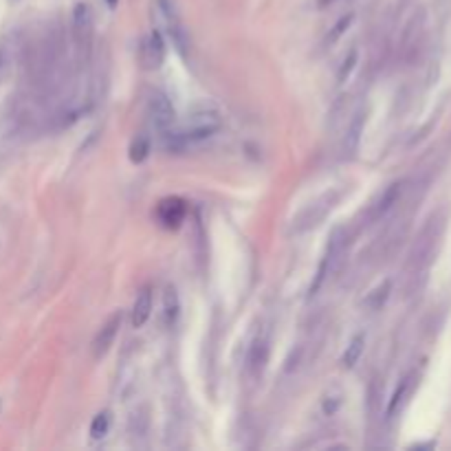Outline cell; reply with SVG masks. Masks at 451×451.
I'll return each mask as SVG.
<instances>
[{
  "label": "cell",
  "mask_w": 451,
  "mask_h": 451,
  "mask_svg": "<svg viewBox=\"0 0 451 451\" xmlns=\"http://www.w3.org/2000/svg\"><path fill=\"white\" fill-rule=\"evenodd\" d=\"M157 7L163 13L165 25H168V33H170L174 46L178 48V53L185 55L188 53V46H190V36H188L185 27H183V22L178 20V15L174 11V5L170 3V0H157Z\"/></svg>",
  "instance_id": "6da1fadb"
},
{
  "label": "cell",
  "mask_w": 451,
  "mask_h": 451,
  "mask_svg": "<svg viewBox=\"0 0 451 451\" xmlns=\"http://www.w3.org/2000/svg\"><path fill=\"white\" fill-rule=\"evenodd\" d=\"M148 110H150V119L152 124L161 130V132H168L176 119V112L174 106L168 99V95L163 93H152L150 95V102H148Z\"/></svg>",
  "instance_id": "7a4b0ae2"
},
{
  "label": "cell",
  "mask_w": 451,
  "mask_h": 451,
  "mask_svg": "<svg viewBox=\"0 0 451 451\" xmlns=\"http://www.w3.org/2000/svg\"><path fill=\"white\" fill-rule=\"evenodd\" d=\"M122 322H124V313L117 311V313H112L108 317L106 324L97 330V335L93 339V357L95 359H102L110 350V346H112V341L117 337V332H119V328H122Z\"/></svg>",
  "instance_id": "3957f363"
},
{
  "label": "cell",
  "mask_w": 451,
  "mask_h": 451,
  "mask_svg": "<svg viewBox=\"0 0 451 451\" xmlns=\"http://www.w3.org/2000/svg\"><path fill=\"white\" fill-rule=\"evenodd\" d=\"M185 203H183L181 198H165L161 200V205L157 209V216H159V221L165 225V227H178L183 223V218H185Z\"/></svg>",
  "instance_id": "277c9868"
},
{
  "label": "cell",
  "mask_w": 451,
  "mask_h": 451,
  "mask_svg": "<svg viewBox=\"0 0 451 451\" xmlns=\"http://www.w3.org/2000/svg\"><path fill=\"white\" fill-rule=\"evenodd\" d=\"M141 58H143L145 69H159V66L163 64V60H165V42H163L159 31H152L148 36V40L143 44V55Z\"/></svg>",
  "instance_id": "5b68a950"
},
{
  "label": "cell",
  "mask_w": 451,
  "mask_h": 451,
  "mask_svg": "<svg viewBox=\"0 0 451 451\" xmlns=\"http://www.w3.org/2000/svg\"><path fill=\"white\" fill-rule=\"evenodd\" d=\"M150 315H152V291L148 287L141 289V293L137 295L135 304H132V315H130V322L135 328H141L148 320Z\"/></svg>",
  "instance_id": "8992f818"
},
{
  "label": "cell",
  "mask_w": 451,
  "mask_h": 451,
  "mask_svg": "<svg viewBox=\"0 0 451 451\" xmlns=\"http://www.w3.org/2000/svg\"><path fill=\"white\" fill-rule=\"evenodd\" d=\"M361 132H363V112H357L355 119L350 122V126H348V135H346V143H344V148H346L348 155H353L355 150L359 148Z\"/></svg>",
  "instance_id": "52a82bcc"
},
{
  "label": "cell",
  "mask_w": 451,
  "mask_h": 451,
  "mask_svg": "<svg viewBox=\"0 0 451 451\" xmlns=\"http://www.w3.org/2000/svg\"><path fill=\"white\" fill-rule=\"evenodd\" d=\"M363 348H365V335H357L353 341L348 344V348H346V353H344V357H341V365L344 367H355L357 365V361L361 359V355H363Z\"/></svg>",
  "instance_id": "ba28073f"
},
{
  "label": "cell",
  "mask_w": 451,
  "mask_h": 451,
  "mask_svg": "<svg viewBox=\"0 0 451 451\" xmlns=\"http://www.w3.org/2000/svg\"><path fill=\"white\" fill-rule=\"evenodd\" d=\"M163 315H165V324L172 326L178 317V295H176V289L174 287H168L165 289V295H163Z\"/></svg>",
  "instance_id": "9c48e42d"
},
{
  "label": "cell",
  "mask_w": 451,
  "mask_h": 451,
  "mask_svg": "<svg viewBox=\"0 0 451 451\" xmlns=\"http://www.w3.org/2000/svg\"><path fill=\"white\" fill-rule=\"evenodd\" d=\"M108 429H110V412H99L91 423V436L95 440H102L106 438Z\"/></svg>",
  "instance_id": "30bf717a"
},
{
  "label": "cell",
  "mask_w": 451,
  "mask_h": 451,
  "mask_svg": "<svg viewBox=\"0 0 451 451\" xmlns=\"http://www.w3.org/2000/svg\"><path fill=\"white\" fill-rule=\"evenodd\" d=\"M264 361H266V341L258 339L251 348V353H249V365L254 367V372H260Z\"/></svg>",
  "instance_id": "8fae6325"
},
{
  "label": "cell",
  "mask_w": 451,
  "mask_h": 451,
  "mask_svg": "<svg viewBox=\"0 0 451 451\" xmlns=\"http://www.w3.org/2000/svg\"><path fill=\"white\" fill-rule=\"evenodd\" d=\"M150 155V141L145 137H137L130 145V161L132 163H143Z\"/></svg>",
  "instance_id": "7c38bea8"
},
{
  "label": "cell",
  "mask_w": 451,
  "mask_h": 451,
  "mask_svg": "<svg viewBox=\"0 0 451 451\" xmlns=\"http://www.w3.org/2000/svg\"><path fill=\"white\" fill-rule=\"evenodd\" d=\"M398 188H400V185H392L386 194H383V198L379 200V205L374 207V218H381L383 214H388V209L396 203V198H398Z\"/></svg>",
  "instance_id": "4fadbf2b"
},
{
  "label": "cell",
  "mask_w": 451,
  "mask_h": 451,
  "mask_svg": "<svg viewBox=\"0 0 451 451\" xmlns=\"http://www.w3.org/2000/svg\"><path fill=\"white\" fill-rule=\"evenodd\" d=\"M73 18H75V29H77V31L89 29V27H91V9H89V5H84V3L75 5Z\"/></svg>",
  "instance_id": "5bb4252c"
},
{
  "label": "cell",
  "mask_w": 451,
  "mask_h": 451,
  "mask_svg": "<svg viewBox=\"0 0 451 451\" xmlns=\"http://www.w3.org/2000/svg\"><path fill=\"white\" fill-rule=\"evenodd\" d=\"M357 60H359V53H357V48H353V51L348 53V58L344 60L341 69H339V75H337V79H339V81H346V79H348V75L353 73V69H355Z\"/></svg>",
  "instance_id": "9a60e30c"
},
{
  "label": "cell",
  "mask_w": 451,
  "mask_h": 451,
  "mask_svg": "<svg viewBox=\"0 0 451 451\" xmlns=\"http://www.w3.org/2000/svg\"><path fill=\"white\" fill-rule=\"evenodd\" d=\"M353 20H355V15H353V13L344 15V18L335 25V29H332V33L328 36V42H330V44H332V42H337V38H339V36H344L346 29H348L350 25H353Z\"/></svg>",
  "instance_id": "2e32d148"
},
{
  "label": "cell",
  "mask_w": 451,
  "mask_h": 451,
  "mask_svg": "<svg viewBox=\"0 0 451 451\" xmlns=\"http://www.w3.org/2000/svg\"><path fill=\"white\" fill-rule=\"evenodd\" d=\"M407 388H410V379H403V383H400V386L396 388V392H394V396H392V403H390V407H388V414H390V416L398 410V405H400V400H403Z\"/></svg>",
  "instance_id": "e0dca14e"
},
{
  "label": "cell",
  "mask_w": 451,
  "mask_h": 451,
  "mask_svg": "<svg viewBox=\"0 0 451 451\" xmlns=\"http://www.w3.org/2000/svg\"><path fill=\"white\" fill-rule=\"evenodd\" d=\"M388 291H390V282H386V284H383V287H379V289H377V291H374V293L370 295V297H377V302H372L370 306H372V308H379V306H381L383 302H386V297H388ZM370 297H367V299H370Z\"/></svg>",
  "instance_id": "ac0fdd59"
},
{
  "label": "cell",
  "mask_w": 451,
  "mask_h": 451,
  "mask_svg": "<svg viewBox=\"0 0 451 451\" xmlns=\"http://www.w3.org/2000/svg\"><path fill=\"white\" fill-rule=\"evenodd\" d=\"M335 3H337V0H317V5H320V7H330Z\"/></svg>",
  "instance_id": "d6986e66"
},
{
  "label": "cell",
  "mask_w": 451,
  "mask_h": 451,
  "mask_svg": "<svg viewBox=\"0 0 451 451\" xmlns=\"http://www.w3.org/2000/svg\"><path fill=\"white\" fill-rule=\"evenodd\" d=\"M106 3H108V7H112V9H115V7H117V3H119V0H106Z\"/></svg>",
  "instance_id": "ffe728a7"
},
{
  "label": "cell",
  "mask_w": 451,
  "mask_h": 451,
  "mask_svg": "<svg viewBox=\"0 0 451 451\" xmlns=\"http://www.w3.org/2000/svg\"><path fill=\"white\" fill-rule=\"evenodd\" d=\"M0 64H3V53H0Z\"/></svg>",
  "instance_id": "44dd1931"
}]
</instances>
